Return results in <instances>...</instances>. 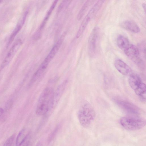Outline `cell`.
Returning a JSON list of instances; mask_svg holds the SVG:
<instances>
[{
	"label": "cell",
	"instance_id": "10",
	"mask_svg": "<svg viewBox=\"0 0 146 146\" xmlns=\"http://www.w3.org/2000/svg\"><path fill=\"white\" fill-rule=\"evenodd\" d=\"M97 13L91 8L82 21L76 35V38H79L82 34L91 20L96 15Z\"/></svg>",
	"mask_w": 146,
	"mask_h": 146
},
{
	"label": "cell",
	"instance_id": "12",
	"mask_svg": "<svg viewBox=\"0 0 146 146\" xmlns=\"http://www.w3.org/2000/svg\"><path fill=\"white\" fill-rule=\"evenodd\" d=\"M114 66L117 70L122 75L130 76L132 74L130 67L120 59H117L115 61Z\"/></svg>",
	"mask_w": 146,
	"mask_h": 146
},
{
	"label": "cell",
	"instance_id": "2",
	"mask_svg": "<svg viewBox=\"0 0 146 146\" xmlns=\"http://www.w3.org/2000/svg\"><path fill=\"white\" fill-rule=\"evenodd\" d=\"M96 116L95 111L89 103L84 104L80 109L78 113L79 122L83 127L87 128L91 125Z\"/></svg>",
	"mask_w": 146,
	"mask_h": 146
},
{
	"label": "cell",
	"instance_id": "1",
	"mask_svg": "<svg viewBox=\"0 0 146 146\" xmlns=\"http://www.w3.org/2000/svg\"><path fill=\"white\" fill-rule=\"evenodd\" d=\"M54 92L51 87L45 88L40 94L36 110V114L39 116L44 115L50 112Z\"/></svg>",
	"mask_w": 146,
	"mask_h": 146
},
{
	"label": "cell",
	"instance_id": "8",
	"mask_svg": "<svg viewBox=\"0 0 146 146\" xmlns=\"http://www.w3.org/2000/svg\"><path fill=\"white\" fill-rule=\"evenodd\" d=\"M68 80H65L58 87L54 92L50 112L53 110L57 105L66 87Z\"/></svg>",
	"mask_w": 146,
	"mask_h": 146
},
{
	"label": "cell",
	"instance_id": "11",
	"mask_svg": "<svg viewBox=\"0 0 146 146\" xmlns=\"http://www.w3.org/2000/svg\"><path fill=\"white\" fill-rule=\"evenodd\" d=\"M30 134L25 129L21 130L18 134L16 138V146H28L30 139Z\"/></svg>",
	"mask_w": 146,
	"mask_h": 146
},
{
	"label": "cell",
	"instance_id": "17",
	"mask_svg": "<svg viewBox=\"0 0 146 146\" xmlns=\"http://www.w3.org/2000/svg\"><path fill=\"white\" fill-rule=\"evenodd\" d=\"M94 2V1L87 0L83 5L77 16V19L80 20L84 16L90 5Z\"/></svg>",
	"mask_w": 146,
	"mask_h": 146
},
{
	"label": "cell",
	"instance_id": "21",
	"mask_svg": "<svg viewBox=\"0 0 146 146\" xmlns=\"http://www.w3.org/2000/svg\"><path fill=\"white\" fill-rule=\"evenodd\" d=\"M35 146H42V144L40 141L38 142Z\"/></svg>",
	"mask_w": 146,
	"mask_h": 146
},
{
	"label": "cell",
	"instance_id": "22",
	"mask_svg": "<svg viewBox=\"0 0 146 146\" xmlns=\"http://www.w3.org/2000/svg\"><path fill=\"white\" fill-rule=\"evenodd\" d=\"M142 6L143 9L145 11V9H146V4H145L144 3H143L142 4Z\"/></svg>",
	"mask_w": 146,
	"mask_h": 146
},
{
	"label": "cell",
	"instance_id": "20",
	"mask_svg": "<svg viewBox=\"0 0 146 146\" xmlns=\"http://www.w3.org/2000/svg\"><path fill=\"white\" fill-rule=\"evenodd\" d=\"M4 112L3 109L2 108H0V119L3 114Z\"/></svg>",
	"mask_w": 146,
	"mask_h": 146
},
{
	"label": "cell",
	"instance_id": "14",
	"mask_svg": "<svg viewBox=\"0 0 146 146\" xmlns=\"http://www.w3.org/2000/svg\"><path fill=\"white\" fill-rule=\"evenodd\" d=\"M121 26L128 31L134 33L140 32L141 29L138 25L135 22L131 20H126L121 22Z\"/></svg>",
	"mask_w": 146,
	"mask_h": 146
},
{
	"label": "cell",
	"instance_id": "4",
	"mask_svg": "<svg viewBox=\"0 0 146 146\" xmlns=\"http://www.w3.org/2000/svg\"><path fill=\"white\" fill-rule=\"evenodd\" d=\"M128 82L130 86L137 95H140L146 91L145 84L137 75L132 74L129 76Z\"/></svg>",
	"mask_w": 146,
	"mask_h": 146
},
{
	"label": "cell",
	"instance_id": "7",
	"mask_svg": "<svg viewBox=\"0 0 146 146\" xmlns=\"http://www.w3.org/2000/svg\"><path fill=\"white\" fill-rule=\"evenodd\" d=\"M22 44V41L20 39L17 40L14 43L2 62L0 67V70H2L10 63Z\"/></svg>",
	"mask_w": 146,
	"mask_h": 146
},
{
	"label": "cell",
	"instance_id": "9",
	"mask_svg": "<svg viewBox=\"0 0 146 146\" xmlns=\"http://www.w3.org/2000/svg\"><path fill=\"white\" fill-rule=\"evenodd\" d=\"M115 101L123 111L127 113L132 114H137L139 113V108L128 102L119 99H116Z\"/></svg>",
	"mask_w": 146,
	"mask_h": 146
},
{
	"label": "cell",
	"instance_id": "16",
	"mask_svg": "<svg viewBox=\"0 0 146 146\" xmlns=\"http://www.w3.org/2000/svg\"><path fill=\"white\" fill-rule=\"evenodd\" d=\"M58 1V0L54 1L52 4V5L48 11L39 28L38 29L39 30L42 31V30L44 28V27L46 23V22L48 20L53 10L55 8Z\"/></svg>",
	"mask_w": 146,
	"mask_h": 146
},
{
	"label": "cell",
	"instance_id": "18",
	"mask_svg": "<svg viewBox=\"0 0 146 146\" xmlns=\"http://www.w3.org/2000/svg\"><path fill=\"white\" fill-rule=\"evenodd\" d=\"M15 135V134H14L9 137L6 140L3 146H12Z\"/></svg>",
	"mask_w": 146,
	"mask_h": 146
},
{
	"label": "cell",
	"instance_id": "6",
	"mask_svg": "<svg viewBox=\"0 0 146 146\" xmlns=\"http://www.w3.org/2000/svg\"><path fill=\"white\" fill-rule=\"evenodd\" d=\"M124 51L125 54L138 66L143 62V60L139 56V50L135 45L129 44Z\"/></svg>",
	"mask_w": 146,
	"mask_h": 146
},
{
	"label": "cell",
	"instance_id": "19",
	"mask_svg": "<svg viewBox=\"0 0 146 146\" xmlns=\"http://www.w3.org/2000/svg\"><path fill=\"white\" fill-rule=\"evenodd\" d=\"M140 50L143 52L144 54H145L146 44L145 42H142L140 43L139 45Z\"/></svg>",
	"mask_w": 146,
	"mask_h": 146
},
{
	"label": "cell",
	"instance_id": "3",
	"mask_svg": "<svg viewBox=\"0 0 146 146\" xmlns=\"http://www.w3.org/2000/svg\"><path fill=\"white\" fill-rule=\"evenodd\" d=\"M119 122L123 127L129 131L141 129L144 127L146 124V120L145 119L132 116L121 117L120 119Z\"/></svg>",
	"mask_w": 146,
	"mask_h": 146
},
{
	"label": "cell",
	"instance_id": "15",
	"mask_svg": "<svg viewBox=\"0 0 146 146\" xmlns=\"http://www.w3.org/2000/svg\"><path fill=\"white\" fill-rule=\"evenodd\" d=\"M117 43L118 47L121 49L124 50L129 45L128 39L125 36L119 35L117 39Z\"/></svg>",
	"mask_w": 146,
	"mask_h": 146
},
{
	"label": "cell",
	"instance_id": "23",
	"mask_svg": "<svg viewBox=\"0 0 146 146\" xmlns=\"http://www.w3.org/2000/svg\"><path fill=\"white\" fill-rule=\"evenodd\" d=\"M2 1L1 0H0V3H1L2 2Z\"/></svg>",
	"mask_w": 146,
	"mask_h": 146
},
{
	"label": "cell",
	"instance_id": "5",
	"mask_svg": "<svg viewBox=\"0 0 146 146\" xmlns=\"http://www.w3.org/2000/svg\"><path fill=\"white\" fill-rule=\"evenodd\" d=\"M99 34V28L96 27L92 30L89 36L88 51L89 55L91 56H93L96 53Z\"/></svg>",
	"mask_w": 146,
	"mask_h": 146
},
{
	"label": "cell",
	"instance_id": "13",
	"mask_svg": "<svg viewBox=\"0 0 146 146\" xmlns=\"http://www.w3.org/2000/svg\"><path fill=\"white\" fill-rule=\"evenodd\" d=\"M27 12L26 11L19 20L16 26L11 34L7 44L8 46L13 42L16 36L21 30L24 24L26 18Z\"/></svg>",
	"mask_w": 146,
	"mask_h": 146
}]
</instances>
